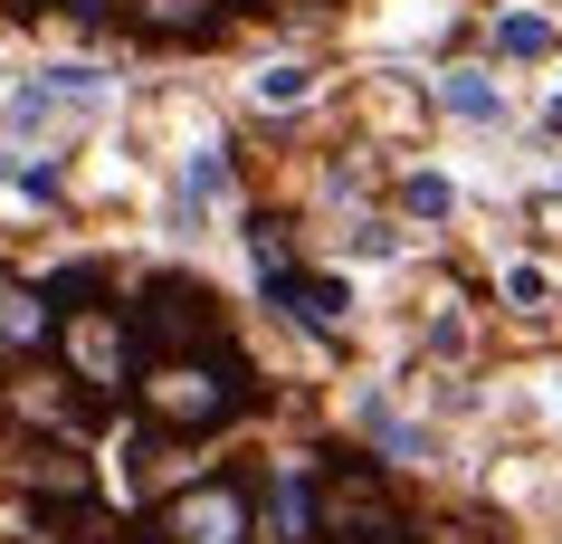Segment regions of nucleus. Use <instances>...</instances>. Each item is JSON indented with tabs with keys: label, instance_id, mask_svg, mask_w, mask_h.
Instances as JSON below:
<instances>
[{
	"label": "nucleus",
	"instance_id": "f257e3e1",
	"mask_svg": "<svg viewBox=\"0 0 562 544\" xmlns=\"http://www.w3.org/2000/svg\"><path fill=\"white\" fill-rule=\"evenodd\" d=\"M248 411H258V373H248L238 344H220V354H153L144 382H134V421L153 440H210V430L248 421Z\"/></svg>",
	"mask_w": 562,
	"mask_h": 544
},
{
	"label": "nucleus",
	"instance_id": "f03ea898",
	"mask_svg": "<svg viewBox=\"0 0 562 544\" xmlns=\"http://www.w3.org/2000/svg\"><path fill=\"white\" fill-rule=\"evenodd\" d=\"M315 535L325 544H419L411 525V497L382 458L362 449H325L315 458Z\"/></svg>",
	"mask_w": 562,
	"mask_h": 544
},
{
	"label": "nucleus",
	"instance_id": "7ed1b4c3",
	"mask_svg": "<svg viewBox=\"0 0 562 544\" xmlns=\"http://www.w3.org/2000/svg\"><path fill=\"white\" fill-rule=\"evenodd\" d=\"M58 373L77 382L87 401H134V382H144V334H134V306H77V315H58Z\"/></svg>",
	"mask_w": 562,
	"mask_h": 544
},
{
	"label": "nucleus",
	"instance_id": "20e7f679",
	"mask_svg": "<svg viewBox=\"0 0 562 544\" xmlns=\"http://www.w3.org/2000/svg\"><path fill=\"white\" fill-rule=\"evenodd\" d=\"M134 334H144V363L153 354H220V344H229V306H220L210 277L153 268L144 287H134Z\"/></svg>",
	"mask_w": 562,
	"mask_h": 544
},
{
	"label": "nucleus",
	"instance_id": "39448f33",
	"mask_svg": "<svg viewBox=\"0 0 562 544\" xmlns=\"http://www.w3.org/2000/svg\"><path fill=\"white\" fill-rule=\"evenodd\" d=\"M153 535L162 544H258V497H248V478L172 487V497L153 507Z\"/></svg>",
	"mask_w": 562,
	"mask_h": 544
},
{
	"label": "nucleus",
	"instance_id": "423d86ee",
	"mask_svg": "<svg viewBox=\"0 0 562 544\" xmlns=\"http://www.w3.org/2000/svg\"><path fill=\"white\" fill-rule=\"evenodd\" d=\"M10 487L30 497V515L95 507V458L77 449V440H20V449H10Z\"/></svg>",
	"mask_w": 562,
	"mask_h": 544
},
{
	"label": "nucleus",
	"instance_id": "0eeeda50",
	"mask_svg": "<svg viewBox=\"0 0 562 544\" xmlns=\"http://www.w3.org/2000/svg\"><path fill=\"white\" fill-rule=\"evenodd\" d=\"M10 421L38 430V440H87L105 421V401H87L67 373H38V382H10Z\"/></svg>",
	"mask_w": 562,
	"mask_h": 544
},
{
	"label": "nucleus",
	"instance_id": "6e6552de",
	"mask_svg": "<svg viewBox=\"0 0 562 544\" xmlns=\"http://www.w3.org/2000/svg\"><path fill=\"white\" fill-rule=\"evenodd\" d=\"M238 0H124V30L153 38V48H201V38L229 30Z\"/></svg>",
	"mask_w": 562,
	"mask_h": 544
},
{
	"label": "nucleus",
	"instance_id": "1a4fd4ad",
	"mask_svg": "<svg viewBox=\"0 0 562 544\" xmlns=\"http://www.w3.org/2000/svg\"><path fill=\"white\" fill-rule=\"evenodd\" d=\"M0 354L30 363V354H58V306L20 287V277H0Z\"/></svg>",
	"mask_w": 562,
	"mask_h": 544
},
{
	"label": "nucleus",
	"instance_id": "9d476101",
	"mask_svg": "<svg viewBox=\"0 0 562 544\" xmlns=\"http://www.w3.org/2000/svg\"><path fill=\"white\" fill-rule=\"evenodd\" d=\"M267 297H277V315H296L315 344H344V306H353V297H344L334 277H305V268H296L286 287H267Z\"/></svg>",
	"mask_w": 562,
	"mask_h": 544
},
{
	"label": "nucleus",
	"instance_id": "9b49d317",
	"mask_svg": "<svg viewBox=\"0 0 562 544\" xmlns=\"http://www.w3.org/2000/svg\"><path fill=\"white\" fill-rule=\"evenodd\" d=\"M429 96H439L448 115H468V124H505V87L486 77V67H439Z\"/></svg>",
	"mask_w": 562,
	"mask_h": 544
},
{
	"label": "nucleus",
	"instance_id": "f8f14e48",
	"mask_svg": "<svg viewBox=\"0 0 562 544\" xmlns=\"http://www.w3.org/2000/svg\"><path fill=\"white\" fill-rule=\"evenodd\" d=\"M38 297L58 306V315H77V306H115V258H77V268H48V277H38Z\"/></svg>",
	"mask_w": 562,
	"mask_h": 544
},
{
	"label": "nucleus",
	"instance_id": "ddd939ff",
	"mask_svg": "<svg viewBox=\"0 0 562 544\" xmlns=\"http://www.w3.org/2000/svg\"><path fill=\"white\" fill-rule=\"evenodd\" d=\"M353 421H362V440L382 449V468H391V458H429V430H419V421H401V411H391L382 392H362V401H353Z\"/></svg>",
	"mask_w": 562,
	"mask_h": 544
},
{
	"label": "nucleus",
	"instance_id": "4468645a",
	"mask_svg": "<svg viewBox=\"0 0 562 544\" xmlns=\"http://www.w3.org/2000/svg\"><path fill=\"white\" fill-rule=\"evenodd\" d=\"M229 201V144H201V153H181V220H201Z\"/></svg>",
	"mask_w": 562,
	"mask_h": 544
},
{
	"label": "nucleus",
	"instance_id": "2eb2a0df",
	"mask_svg": "<svg viewBox=\"0 0 562 544\" xmlns=\"http://www.w3.org/2000/svg\"><path fill=\"white\" fill-rule=\"evenodd\" d=\"M496 48H505V58H562V30L543 20V10H505V20H496Z\"/></svg>",
	"mask_w": 562,
	"mask_h": 544
},
{
	"label": "nucleus",
	"instance_id": "dca6fc26",
	"mask_svg": "<svg viewBox=\"0 0 562 544\" xmlns=\"http://www.w3.org/2000/svg\"><path fill=\"white\" fill-rule=\"evenodd\" d=\"M305 96H315V67H305V58L258 67V106H305Z\"/></svg>",
	"mask_w": 562,
	"mask_h": 544
},
{
	"label": "nucleus",
	"instance_id": "f3484780",
	"mask_svg": "<svg viewBox=\"0 0 562 544\" xmlns=\"http://www.w3.org/2000/svg\"><path fill=\"white\" fill-rule=\"evenodd\" d=\"M401 211H411V220H448V211H458V191H448L439 173H411V181H401Z\"/></svg>",
	"mask_w": 562,
	"mask_h": 544
},
{
	"label": "nucleus",
	"instance_id": "a211bd4d",
	"mask_svg": "<svg viewBox=\"0 0 562 544\" xmlns=\"http://www.w3.org/2000/svg\"><path fill=\"white\" fill-rule=\"evenodd\" d=\"M543 297H553V277L533 268V258H525V268H505V306H543Z\"/></svg>",
	"mask_w": 562,
	"mask_h": 544
},
{
	"label": "nucleus",
	"instance_id": "6ab92c4d",
	"mask_svg": "<svg viewBox=\"0 0 562 544\" xmlns=\"http://www.w3.org/2000/svg\"><path fill=\"white\" fill-rule=\"evenodd\" d=\"M20 191H30V201H58L67 173H58V163H20Z\"/></svg>",
	"mask_w": 562,
	"mask_h": 544
},
{
	"label": "nucleus",
	"instance_id": "aec40b11",
	"mask_svg": "<svg viewBox=\"0 0 562 544\" xmlns=\"http://www.w3.org/2000/svg\"><path fill=\"white\" fill-rule=\"evenodd\" d=\"M38 10H48V0H0V20H38Z\"/></svg>",
	"mask_w": 562,
	"mask_h": 544
},
{
	"label": "nucleus",
	"instance_id": "412c9836",
	"mask_svg": "<svg viewBox=\"0 0 562 544\" xmlns=\"http://www.w3.org/2000/svg\"><path fill=\"white\" fill-rule=\"evenodd\" d=\"M277 10H334V0H277Z\"/></svg>",
	"mask_w": 562,
	"mask_h": 544
},
{
	"label": "nucleus",
	"instance_id": "4be33fe9",
	"mask_svg": "<svg viewBox=\"0 0 562 544\" xmlns=\"http://www.w3.org/2000/svg\"><path fill=\"white\" fill-rule=\"evenodd\" d=\"M10 173H20V163H10V153H0V181H10Z\"/></svg>",
	"mask_w": 562,
	"mask_h": 544
}]
</instances>
